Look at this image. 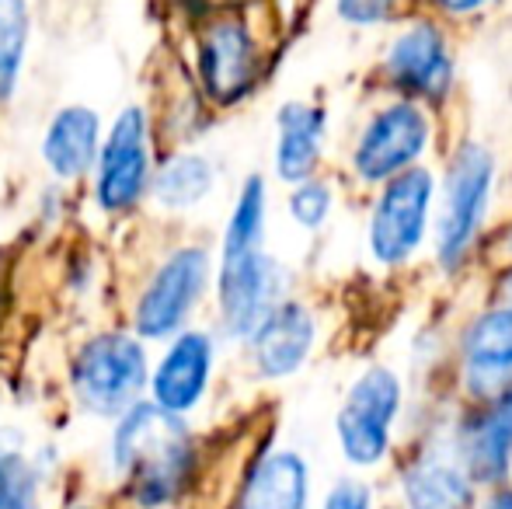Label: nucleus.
<instances>
[{
  "instance_id": "nucleus-20",
  "label": "nucleus",
  "mask_w": 512,
  "mask_h": 509,
  "mask_svg": "<svg viewBox=\"0 0 512 509\" xmlns=\"http://www.w3.org/2000/svg\"><path fill=\"white\" fill-rule=\"evenodd\" d=\"M28 28L32 21L25 0H0V98L14 95V84L25 67Z\"/></svg>"
},
{
  "instance_id": "nucleus-18",
  "label": "nucleus",
  "mask_w": 512,
  "mask_h": 509,
  "mask_svg": "<svg viewBox=\"0 0 512 509\" xmlns=\"http://www.w3.org/2000/svg\"><path fill=\"white\" fill-rule=\"evenodd\" d=\"M98 112L84 105H70L53 116L42 140V157L56 178H81L95 164L102 136H98Z\"/></svg>"
},
{
  "instance_id": "nucleus-21",
  "label": "nucleus",
  "mask_w": 512,
  "mask_h": 509,
  "mask_svg": "<svg viewBox=\"0 0 512 509\" xmlns=\"http://www.w3.org/2000/svg\"><path fill=\"white\" fill-rule=\"evenodd\" d=\"M335 206H338V189H335V178L328 175L304 178V182L290 185V196H286V213H290V220L304 234H321L328 227Z\"/></svg>"
},
{
  "instance_id": "nucleus-4",
  "label": "nucleus",
  "mask_w": 512,
  "mask_h": 509,
  "mask_svg": "<svg viewBox=\"0 0 512 509\" xmlns=\"http://www.w3.org/2000/svg\"><path fill=\"white\" fill-rule=\"evenodd\" d=\"M377 84L384 95L443 112L460 91V63L446 21L436 14L398 21L377 60Z\"/></svg>"
},
{
  "instance_id": "nucleus-3",
  "label": "nucleus",
  "mask_w": 512,
  "mask_h": 509,
  "mask_svg": "<svg viewBox=\"0 0 512 509\" xmlns=\"http://www.w3.org/2000/svg\"><path fill=\"white\" fill-rule=\"evenodd\" d=\"M439 143V116L408 98L384 95L370 105L356 126V136L345 154L349 178L359 189L373 192L377 185L405 175V171L429 164Z\"/></svg>"
},
{
  "instance_id": "nucleus-15",
  "label": "nucleus",
  "mask_w": 512,
  "mask_h": 509,
  "mask_svg": "<svg viewBox=\"0 0 512 509\" xmlns=\"http://www.w3.org/2000/svg\"><path fill=\"white\" fill-rule=\"evenodd\" d=\"M331 116L324 105L293 98L276 109V150H272V171L283 185H297L304 178L321 175L324 154H328Z\"/></svg>"
},
{
  "instance_id": "nucleus-8",
  "label": "nucleus",
  "mask_w": 512,
  "mask_h": 509,
  "mask_svg": "<svg viewBox=\"0 0 512 509\" xmlns=\"http://www.w3.org/2000/svg\"><path fill=\"white\" fill-rule=\"evenodd\" d=\"M450 381L460 405H485L512 387V300H488L450 339Z\"/></svg>"
},
{
  "instance_id": "nucleus-10",
  "label": "nucleus",
  "mask_w": 512,
  "mask_h": 509,
  "mask_svg": "<svg viewBox=\"0 0 512 509\" xmlns=\"http://www.w3.org/2000/svg\"><path fill=\"white\" fill-rule=\"evenodd\" d=\"M74 394L88 412L115 419L140 401L150 381V360L140 339L126 332L95 335L81 346L70 367Z\"/></svg>"
},
{
  "instance_id": "nucleus-12",
  "label": "nucleus",
  "mask_w": 512,
  "mask_h": 509,
  "mask_svg": "<svg viewBox=\"0 0 512 509\" xmlns=\"http://www.w3.org/2000/svg\"><path fill=\"white\" fill-rule=\"evenodd\" d=\"M199 77L216 105H237L262 77V49L251 25L234 14L213 18L199 39Z\"/></svg>"
},
{
  "instance_id": "nucleus-25",
  "label": "nucleus",
  "mask_w": 512,
  "mask_h": 509,
  "mask_svg": "<svg viewBox=\"0 0 512 509\" xmlns=\"http://www.w3.org/2000/svg\"><path fill=\"white\" fill-rule=\"evenodd\" d=\"M425 4L439 21H471L478 14L492 11L499 0H425Z\"/></svg>"
},
{
  "instance_id": "nucleus-23",
  "label": "nucleus",
  "mask_w": 512,
  "mask_h": 509,
  "mask_svg": "<svg viewBox=\"0 0 512 509\" xmlns=\"http://www.w3.org/2000/svg\"><path fill=\"white\" fill-rule=\"evenodd\" d=\"M411 0H335V14L342 25L373 32V28H394L405 21Z\"/></svg>"
},
{
  "instance_id": "nucleus-13",
  "label": "nucleus",
  "mask_w": 512,
  "mask_h": 509,
  "mask_svg": "<svg viewBox=\"0 0 512 509\" xmlns=\"http://www.w3.org/2000/svg\"><path fill=\"white\" fill-rule=\"evenodd\" d=\"M321 335L317 311L300 297H286L248 335L251 367L262 381H290L310 363Z\"/></svg>"
},
{
  "instance_id": "nucleus-16",
  "label": "nucleus",
  "mask_w": 512,
  "mask_h": 509,
  "mask_svg": "<svg viewBox=\"0 0 512 509\" xmlns=\"http://www.w3.org/2000/svg\"><path fill=\"white\" fill-rule=\"evenodd\" d=\"M216 346L209 332H182L161 356L154 377V405L185 415L206 398L209 377H213Z\"/></svg>"
},
{
  "instance_id": "nucleus-6",
  "label": "nucleus",
  "mask_w": 512,
  "mask_h": 509,
  "mask_svg": "<svg viewBox=\"0 0 512 509\" xmlns=\"http://www.w3.org/2000/svg\"><path fill=\"white\" fill-rule=\"evenodd\" d=\"M432 206H436V168L418 164L405 175L377 185L366 203V258L380 272H401L429 248Z\"/></svg>"
},
{
  "instance_id": "nucleus-5",
  "label": "nucleus",
  "mask_w": 512,
  "mask_h": 509,
  "mask_svg": "<svg viewBox=\"0 0 512 509\" xmlns=\"http://www.w3.org/2000/svg\"><path fill=\"white\" fill-rule=\"evenodd\" d=\"M405 405V377L391 363L373 360L349 381L335 412V443L342 461L356 475L377 471L394 461L398 422L405 415Z\"/></svg>"
},
{
  "instance_id": "nucleus-14",
  "label": "nucleus",
  "mask_w": 512,
  "mask_h": 509,
  "mask_svg": "<svg viewBox=\"0 0 512 509\" xmlns=\"http://www.w3.org/2000/svg\"><path fill=\"white\" fill-rule=\"evenodd\" d=\"M150 185V147L143 109H126L108 140L98 147V203L108 213H122L143 199Z\"/></svg>"
},
{
  "instance_id": "nucleus-17",
  "label": "nucleus",
  "mask_w": 512,
  "mask_h": 509,
  "mask_svg": "<svg viewBox=\"0 0 512 509\" xmlns=\"http://www.w3.org/2000/svg\"><path fill=\"white\" fill-rule=\"evenodd\" d=\"M310 464L300 450L276 447L265 450L241 485L237 509H310L314 482Z\"/></svg>"
},
{
  "instance_id": "nucleus-1",
  "label": "nucleus",
  "mask_w": 512,
  "mask_h": 509,
  "mask_svg": "<svg viewBox=\"0 0 512 509\" xmlns=\"http://www.w3.org/2000/svg\"><path fill=\"white\" fill-rule=\"evenodd\" d=\"M499 154L481 136H457L436 171V206H432L429 252L432 269L457 279L478 262L488 238V220L499 196Z\"/></svg>"
},
{
  "instance_id": "nucleus-9",
  "label": "nucleus",
  "mask_w": 512,
  "mask_h": 509,
  "mask_svg": "<svg viewBox=\"0 0 512 509\" xmlns=\"http://www.w3.org/2000/svg\"><path fill=\"white\" fill-rule=\"evenodd\" d=\"M290 297V272L265 241H220V272H216V300L220 325L230 339L248 342L262 318Z\"/></svg>"
},
{
  "instance_id": "nucleus-2",
  "label": "nucleus",
  "mask_w": 512,
  "mask_h": 509,
  "mask_svg": "<svg viewBox=\"0 0 512 509\" xmlns=\"http://www.w3.org/2000/svg\"><path fill=\"white\" fill-rule=\"evenodd\" d=\"M112 468L140 509L171 506L196 475V443L182 415L136 401L119 415L112 436Z\"/></svg>"
},
{
  "instance_id": "nucleus-11",
  "label": "nucleus",
  "mask_w": 512,
  "mask_h": 509,
  "mask_svg": "<svg viewBox=\"0 0 512 509\" xmlns=\"http://www.w3.org/2000/svg\"><path fill=\"white\" fill-rule=\"evenodd\" d=\"M209 276H213V262L206 248H178L175 255L164 258L136 304V332L143 339H168L182 332L196 304L206 297Z\"/></svg>"
},
{
  "instance_id": "nucleus-19",
  "label": "nucleus",
  "mask_w": 512,
  "mask_h": 509,
  "mask_svg": "<svg viewBox=\"0 0 512 509\" xmlns=\"http://www.w3.org/2000/svg\"><path fill=\"white\" fill-rule=\"evenodd\" d=\"M216 185V168L206 154H175L157 168V175L150 178V192L161 206L168 210H192L213 192Z\"/></svg>"
},
{
  "instance_id": "nucleus-27",
  "label": "nucleus",
  "mask_w": 512,
  "mask_h": 509,
  "mask_svg": "<svg viewBox=\"0 0 512 509\" xmlns=\"http://www.w3.org/2000/svg\"><path fill=\"white\" fill-rule=\"evenodd\" d=\"M488 509H512V503H495V506H488Z\"/></svg>"
},
{
  "instance_id": "nucleus-26",
  "label": "nucleus",
  "mask_w": 512,
  "mask_h": 509,
  "mask_svg": "<svg viewBox=\"0 0 512 509\" xmlns=\"http://www.w3.org/2000/svg\"><path fill=\"white\" fill-rule=\"evenodd\" d=\"M481 255H485V262L492 265V269H506V265H512V220L502 224L499 231H488L485 245H481Z\"/></svg>"
},
{
  "instance_id": "nucleus-24",
  "label": "nucleus",
  "mask_w": 512,
  "mask_h": 509,
  "mask_svg": "<svg viewBox=\"0 0 512 509\" xmlns=\"http://www.w3.org/2000/svg\"><path fill=\"white\" fill-rule=\"evenodd\" d=\"M317 509H377V485L363 475H342L328 485Z\"/></svg>"
},
{
  "instance_id": "nucleus-22",
  "label": "nucleus",
  "mask_w": 512,
  "mask_h": 509,
  "mask_svg": "<svg viewBox=\"0 0 512 509\" xmlns=\"http://www.w3.org/2000/svg\"><path fill=\"white\" fill-rule=\"evenodd\" d=\"M39 471L18 454H0V509H35L39 506Z\"/></svg>"
},
{
  "instance_id": "nucleus-7",
  "label": "nucleus",
  "mask_w": 512,
  "mask_h": 509,
  "mask_svg": "<svg viewBox=\"0 0 512 509\" xmlns=\"http://www.w3.org/2000/svg\"><path fill=\"white\" fill-rule=\"evenodd\" d=\"M457 405V398H453ZM453 412V408H450ZM450 412L436 415L405 454H394V503L398 509H474L481 489L467 475L450 440Z\"/></svg>"
}]
</instances>
